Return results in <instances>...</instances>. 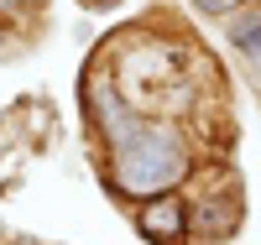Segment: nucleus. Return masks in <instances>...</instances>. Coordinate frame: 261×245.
Here are the masks:
<instances>
[{
    "label": "nucleus",
    "instance_id": "nucleus-1",
    "mask_svg": "<svg viewBox=\"0 0 261 245\" xmlns=\"http://www.w3.org/2000/svg\"><path fill=\"white\" fill-rule=\"evenodd\" d=\"M188 172L183 146L167 136V130H136L120 151H115V188L130 198H146V193H167L178 177Z\"/></svg>",
    "mask_w": 261,
    "mask_h": 245
},
{
    "label": "nucleus",
    "instance_id": "nucleus-2",
    "mask_svg": "<svg viewBox=\"0 0 261 245\" xmlns=\"http://www.w3.org/2000/svg\"><path fill=\"white\" fill-rule=\"evenodd\" d=\"M141 235L151 245H188V204L172 198V193H162L157 204L141 209Z\"/></svg>",
    "mask_w": 261,
    "mask_h": 245
},
{
    "label": "nucleus",
    "instance_id": "nucleus-3",
    "mask_svg": "<svg viewBox=\"0 0 261 245\" xmlns=\"http://www.w3.org/2000/svg\"><path fill=\"white\" fill-rule=\"evenodd\" d=\"M193 230H199L204 240H225L241 230V198L235 193H209L193 204Z\"/></svg>",
    "mask_w": 261,
    "mask_h": 245
},
{
    "label": "nucleus",
    "instance_id": "nucleus-4",
    "mask_svg": "<svg viewBox=\"0 0 261 245\" xmlns=\"http://www.w3.org/2000/svg\"><path fill=\"white\" fill-rule=\"evenodd\" d=\"M230 47H235V52H246L256 68H261V11L230 16Z\"/></svg>",
    "mask_w": 261,
    "mask_h": 245
},
{
    "label": "nucleus",
    "instance_id": "nucleus-5",
    "mask_svg": "<svg viewBox=\"0 0 261 245\" xmlns=\"http://www.w3.org/2000/svg\"><path fill=\"white\" fill-rule=\"evenodd\" d=\"M193 6H199L204 16H230V11H235V0H193Z\"/></svg>",
    "mask_w": 261,
    "mask_h": 245
},
{
    "label": "nucleus",
    "instance_id": "nucleus-6",
    "mask_svg": "<svg viewBox=\"0 0 261 245\" xmlns=\"http://www.w3.org/2000/svg\"><path fill=\"white\" fill-rule=\"evenodd\" d=\"M84 6H115V0H84Z\"/></svg>",
    "mask_w": 261,
    "mask_h": 245
},
{
    "label": "nucleus",
    "instance_id": "nucleus-7",
    "mask_svg": "<svg viewBox=\"0 0 261 245\" xmlns=\"http://www.w3.org/2000/svg\"><path fill=\"white\" fill-rule=\"evenodd\" d=\"M0 6H21V0H0Z\"/></svg>",
    "mask_w": 261,
    "mask_h": 245
},
{
    "label": "nucleus",
    "instance_id": "nucleus-8",
    "mask_svg": "<svg viewBox=\"0 0 261 245\" xmlns=\"http://www.w3.org/2000/svg\"><path fill=\"white\" fill-rule=\"evenodd\" d=\"M21 245H27V240H21Z\"/></svg>",
    "mask_w": 261,
    "mask_h": 245
}]
</instances>
